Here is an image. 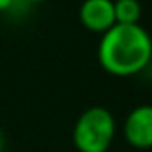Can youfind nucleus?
<instances>
[{"instance_id": "2", "label": "nucleus", "mask_w": 152, "mask_h": 152, "mask_svg": "<svg viewBox=\"0 0 152 152\" xmlns=\"http://www.w3.org/2000/svg\"><path fill=\"white\" fill-rule=\"evenodd\" d=\"M116 134V122L107 107L93 106L81 113L72 140L79 152H107Z\"/></svg>"}, {"instance_id": "1", "label": "nucleus", "mask_w": 152, "mask_h": 152, "mask_svg": "<svg viewBox=\"0 0 152 152\" xmlns=\"http://www.w3.org/2000/svg\"><path fill=\"white\" fill-rule=\"evenodd\" d=\"M99 63L115 77H132L152 61V38L140 23L113 25L100 36Z\"/></svg>"}, {"instance_id": "8", "label": "nucleus", "mask_w": 152, "mask_h": 152, "mask_svg": "<svg viewBox=\"0 0 152 152\" xmlns=\"http://www.w3.org/2000/svg\"><path fill=\"white\" fill-rule=\"evenodd\" d=\"M4 145H6V140H4V132L0 131V152H4Z\"/></svg>"}, {"instance_id": "4", "label": "nucleus", "mask_w": 152, "mask_h": 152, "mask_svg": "<svg viewBox=\"0 0 152 152\" xmlns=\"http://www.w3.org/2000/svg\"><path fill=\"white\" fill-rule=\"evenodd\" d=\"M79 20L83 27L102 36L116 25L113 0H84L79 7Z\"/></svg>"}, {"instance_id": "7", "label": "nucleus", "mask_w": 152, "mask_h": 152, "mask_svg": "<svg viewBox=\"0 0 152 152\" xmlns=\"http://www.w3.org/2000/svg\"><path fill=\"white\" fill-rule=\"evenodd\" d=\"M18 2H22L25 6H31V4H39V2H43V0H18Z\"/></svg>"}, {"instance_id": "3", "label": "nucleus", "mask_w": 152, "mask_h": 152, "mask_svg": "<svg viewBox=\"0 0 152 152\" xmlns=\"http://www.w3.org/2000/svg\"><path fill=\"white\" fill-rule=\"evenodd\" d=\"M124 140L138 150L152 148V104H141L129 111L122 125Z\"/></svg>"}, {"instance_id": "6", "label": "nucleus", "mask_w": 152, "mask_h": 152, "mask_svg": "<svg viewBox=\"0 0 152 152\" xmlns=\"http://www.w3.org/2000/svg\"><path fill=\"white\" fill-rule=\"evenodd\" d=\"M16 2H18V0H0V13L9 11V9H11Z\"/></svg>"}, {"instance_id": "5", "label": "nucleus", "mask_w": 152, "mask_h": 152, "mask_svg": "<svg viewBox=\"0 0 152 152\" xmlns=\"http://www.w3.org/2000/svg\"><path fill=\"white\" fill-rule=\"evenodd\" d=\"M115 22L118 25H136L141 20V4L138 0H115Z\"/></svg>"}]
</instances>
